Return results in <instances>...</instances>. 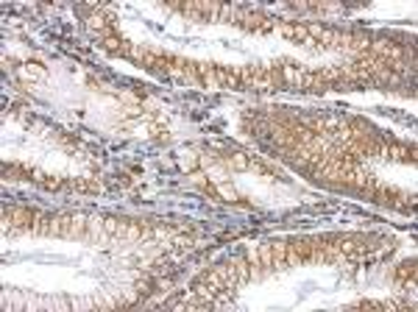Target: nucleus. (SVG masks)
<instances>
[{
	"mask_svg": "<svg viewBox=\"0 0 418 312\" xmlns=\"http://www.w3.org/2000/svg\"><path fill=\"white\" fill-rule=\"evenodd\" d=\"M195 72H198V78H201L204 87L220 89V84H217V78H215V64H212V61H198V64H195Z\"/></svg>",
	"mask_w": 418,
	"mask_h": 312,
	"instance_id": "f257e3e1",
	"label": "nucleus"
},
{
	"mask_svg": "<svg viewBox=\"0 0 418 312\" xmlns=\"http://www.w3.org/2000/svg\"><path fill=\"white\" fill-rule=\"evenodd\" d=\"M87 220H89V217L81 215V212H78V215H72V217H70V226H67V231H64V237H67V240L84 237V234H87Z\"/></svg>",
	"mask_w": 418,
	"mask_h": 312,
	"instance_id": "f03ea898",
	"label": "nucleus"
},
{
	"mask_svg": "<svg viewBox=\"0 0 418 312\" xmlns=\"http://www.w3.org/2000/svg\"><path fill=\"white\" fill-rule=\"evenodd\" d=\"M385 156H393V159H401V162H415V148H407L401 142H388V153Z\"/></svg>",
	"mask_w": 418,
	"mask_h": 312,
	"instance_id": "7ed1b4c3",
	"label": "nucleus"
},
{
	"mask_svg": "<svg viewBox=\"0 0 418 312\" xmlns=\"http://www.w3.org/2000/svg\"><path fill=\"white\" fill-rule=\"evenodd\" d=\"M70 217H72V215H56V217H50L48 237H64L67 226H70Z\"/></svg>",
	"mask_w": 418,
	"mask_h": 312,
	"instance_id": "20e7f679",
	"label": "nucleus"
},
{
	"mask_svg": "<svg viewBox=\"0 0 418 312\" xmlns=\"http://www.w3.org/2000/svg\"><path fill=\"white\" fill-rule=\"evenodd\" d=\"M273 248V270H287V243H271Z\"/></svg>",
	"mask_w": 418,
	"mask_h": 312,
	"instance_id": "39448f33",
	"label": "nucleus"
},
{
	"mask_svg": "<svg viewBox=\"0 0 418 312\" xmlns=\"http://www.w3.org/2000/svg\"><path fill=\"white\" fill-rule=\"evenodd\" d=\"M232 265H234V273H237V284L243 287V284H248L251 282V265H248V259L245 256H237V259H232Z\"/></svg>",
	"mask_w": 418,
	"mask_h": 312,
	"instance_id": "423d86ee",
	"label": "nucleus"
},
{
	"mask_svg": "<svg viewBox=\"0 0 418 312\" xmlns=\"http://www.w3.org/2000/svg\"><path fill=\"white\" fill-rule=\"evenodd\" d=\"M20 75L25 78V81H42V78H48V70H45L42 64H22Z\"/></svg>",
	"mask_w": 418,
	"mask_h": 312,
	"instance_id": "0eeeda50",
	"label": "nucleus"
},
{
	"mask_svg": "<svg viewBox=\"0 0 418 312\" xmlns=\"http://www.w3.org/2000/svg\"><path fill=\"white\" fill-rule=\"evenodd\" d=\"M100 231H103V217H98V215L89 217L87 220V234H84V237H87L89 243H95V240L100 237Z\"/></svg>",
	"mask_w": 418,
	"mask_h": 312,
	"instance_id": "6e6552de",
	"label": "nucleus"
},
{
	"mask_svg": "<svg viewBox=\"0 0 418 312\" xmlns=\"http://www.w3.org/2000/svg\"><path fill=\"white\" fill-rule=\"evenodd\" d=\"M48 226H50V215L36 212V215H33V223H31V234H48Z\"/></svg>",
	"mask_w": 418,
	"mask_h": 312,
	"instance_id": "1a4fd4ad",
	"label": "nucleus"
},
{
	"mask_svg": "<svg viewBox=\"0 0 418 312\" xmlns=\"http://www.w3.org/2000/svg\"><path fill=\"white\" fill-rule=\"evenodd\" d=\"M256 248H259V259H262L265 273H271L273 270V248H271V243H262V245H256Z\"/></svg>",
	"mask_w": 418,
	"mask_h": 312,
	"instance_id": "9d476101",
	"label": "nucleus"
},
{
	"mask_svg": "<svg viewBox=\"0 0 418 312\" xmlns=\"http://www.w3.org/2000/svg\"><path fill=\"white\" fill-rule=\"evenodd\" d=\"M226 165L232 167V170H248L251 162H248V156H245V153H232L226 159Z\"/></svg>",
	"mask_w": 418,
	"mask_h": 312,
	"instance_id": "9b49d317",
	"label": "nucleus"
},
{
	"mask_svg": "<svg viewBox=\"0 0 418 312\" xmlns=\"http://www.w3.org/2000/svg\"><path fill=\"white\" fill-rule=\"evenodd\" d=\"M126 240H128V243H137V240H142V223L128 220V226H126Z\"/></svg>",
	"mask_w": 418,
	"mask_h": 312,
	"instance_id": "f8f14e48",
	"label": "nucleus"
},
{
	"mask_svg": "<svg viewBox=\"0 0 418 312\" xmlns=\"http://www.w3.org/2000/svg\"><path fill=\"white\" fill-rule=\"evenodd\" d=\"M318 75H321V81L323 84H332V81H340V67H321V70H318Z\"/></svg>",
	"mask_w": 418,
	"mask_h": 312,
	"instance_id": "ddd939ff",
	"label": "nucleus"
},
{
	"mask_svg": "<svg viewBox=\"0 0 418 312\" xmlns=\"http://www.w3.org/2000/svg\"><path fill=\"white\" fill-rule=\"evenodd\" d=\"M415 276V262H404V265H399V273H396V284H401L404 279Z\"/></svg>",
	"mask_w": 418,
	"mask_h": 312,
	"instance_id": "4468645a",
	"label": "nucleus"
},
{
	"mask_svg": "<svg viewBox=\"0 0 418 312\" xmlns=\"http://www.w3.org/2000/svg\"><path fill=\"white\" fill-rule=\"evenodd\" d=\"M334 39H337V31H334V28H323L318 45H323V48H334Z\"/></svg>",
	"mask_w": 418,
	"mask_h": 312,
	"instance_id": "2eb2a0df",
	"label": "nucleus"
},
{
	"mask_svg": "<svg viewBox=\"0 0 418 312\" xmlns=\"http://www.w3.org/2000/svg\"><path fill=\"white\" fill-rule=\"evenodd\" d=\"M178 165H181V170H195V167H198V159H195V153H187V150H184Z\"/></svg>",
	"mask_w": 418,
	"mask_h": 312,
	"instance_id": "dca6fc26",
	"label": "nucleus"
},
{
	"mask_svg": "<svg viewBox=\"0 0 418 312\" xmlns=\"http://www.w3.org/2000/svg\"><path fill=\"white\" fill-rule=\"evenodd\" d=\"M117 228H120L117 217H103V231L109 234V237H117Z\"/></svg>",
	"mask_w": 418,
	"mask_h": 312,
	"instance_id": "f3484780",
	"label": "nucleus"
},
{
	"mask_svg": "<svg viewBox=\"0 0 418 312\" xmlns=\"http://www.w3.org/2000/svg\"><path fill=\"white\" fill-rule=\"evenodd\" d=\"M217 195H220V198H226V201H237V192H234L232 187H229V184H223V181H217Z\"/></svg>",
	"mask_w": 418,
	"mask_h": 312,
	"instance_id": "a211bd4d",
	"label": "nucleus"
},
{
	"mask_svg": "<svg viewBox=\"0 0 418 312\" xmlns=\"http://www.w3.org/2000/svg\"><path fill=\"white\" fill-rule=\"evenodd\" d=\"M304 262H301V256H298V251L293 248V245L287 243V267H301Z\"/></svg>",
	"mask_w": 418,
	"mask_h": 312,
	"instance_id": "6ab92c4d",
	"label": "nucleus"
},
{
	"mask_svg": "<svg viewBox=\"0 0 418 312\" xmlns=\"http://www.w3.org/2000/svg\"><path fill=\"white\" fill-rule=\"evenodd\" d=\"M45 187H48V189H61V187H64V181H61V178H48Z\"/></svg>",
	"mask_w": 418,
	"mask_h": 312,
	"instance_id": "aec40b11",
	"label": "nucleus"
},
{
	"mask_svg": "<svg viewBox=\"0 0 418 312\" xmlns=\"http://www.w3.org/2000/svg\"><path fill=\"white\" fill-rule=\"evenodd\" d=\"M201 165H204V167H212V165H217V159H215V156H212V153H206V156H201Z\"/></svg>",
	"mask_w": 418,
	"mask_h": 312,
	"instance_id": "412c9836",
	"label": "nucleus"
},
{
	"mask_svg": "<svg viewBox=\"0 0 418 312\" xmlns=\"http://www.w3.org/2000/svg\"><path fill=\"white\" fill-rule=\"evenodd\" d=\"M31 176H33V178H36V181H42V184H45V181H48V178H45V173H42V170H39V167H33V170H31Z\"/></svg>",
	"mask_w": 418,
	"mask_h": 312,
	"instance_id": "4be33fe9",
	"label": "nucleus"
}]
</instances>
